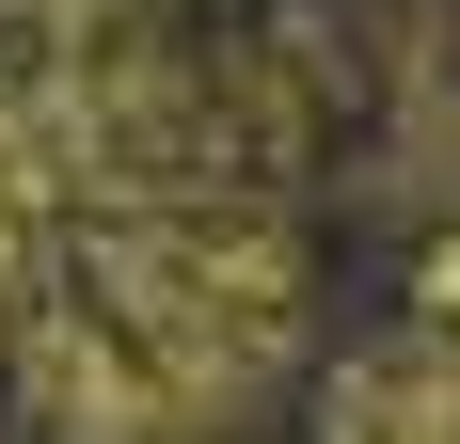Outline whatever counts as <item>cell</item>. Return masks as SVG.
<instances>
[{
	"label": "cell",
	"mask_w": 460,
	"mask_h": 444,
	"mask_svg": "<svg viewBox=\"0 0 460 444\" xmlns=\"http://www.w3.org/2000/svg\"><path fill=\"white\" fill-rule=\"evenodd\" d=\"M0 16H16L48 64H64V48H111V32H143V0H0Z\"/></svg>",
	"instance_id": "7a4b0ae2"
},
{
	"label": "cell",
	"mask_w": 460,
	"mask_h": 444,
	"mask_svg": "<svg viewBox=\"0 0 460 444\" xmlns=\"http://www.w3.org/2000/svg\"><path fill=\"white\" fill-rule=\"evenodd\" d=\"M64 286L207 413V444L270 397L286 350H302V222H286V191H143V207H80Z\"/></svg>",
	"instance_id": "6da1fadb"
}]
</instances>
